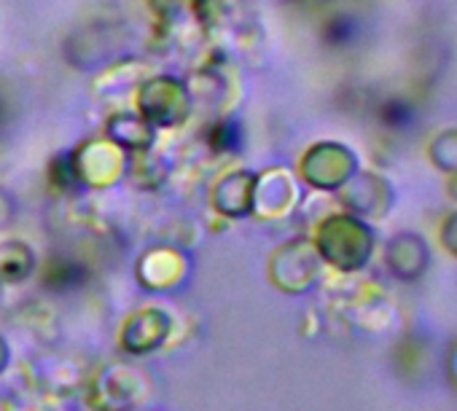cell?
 Instances as JSON below:
<instances>
[{
    "label": "cell",
    "instance_id": "cell-1",
    "mask_svg": "<svg viewBox=\"0 0 457 411\" xmlns=\"http://www.w3.org/2000/svg\"><path fill=\"white\" fill-rule=\"evenodd\" d=\"M132 111L154 129H180L194 116V97L183 78L151 73L132 92Z\"/></svg>",
    "mask_w": 457,
    "mask_h": 411
},
{
    "label": "cell",
    "instance_id": "cell-2",
    "mask_svg": "<svg viewBox=\"0 0 457 411\" xmlns=\"http://www.w3.org/2000/svg\"><path fill=\"white\" fill-rule=\"evenodd\" d=\"M371 229L353 216H331L315 234V251L342 272L361 269L371 256Z\"/></svg>",
    "mask_w": 457,
    "mask_h": 411
},
{
    "label": "cell",
    "instance_id": "cell-3",
    "mask_svg": "<svg viewBox=\"0 0 457 411\" xmlns=\"http://www.w3.org/2000/svg\"><path fill=\"white\" fill-rule=\"evenodd\" d=\"M355 172V153L337 140L312 143L299 161V177L318 191H339Z\"/></svg>",
    "mask_w": 457,
    "mask_h": 411
},
{
    "label": "cell",
    "instance_id": "cell-4",
    "mask_svg": "<svg viewBox=\"0 0 457 411\" xmlns=\"http://www.w3.org/2000/svg\"><path fill=\"white\" fill-rule=\"evenodd\" d=\"M73 159L84 188H108L124 177L129 153L121 151L111 137L100 135V137H87L81 145H76Z\"/></svg>",
    "mask_w": 457,
    "mask_h": 411
},
{
    "label": "cell",
    "instance_id": "cell-5",
    "mask_svg": "<svg viewBox=\"0 0 457 411\" xmlns=\"http://www.w3.org/2000/svg\"><path fill=\"white\" fill-rule=\"evenodd\" d=\"M299 201V183L283 167H270L256 172V191H253V213L264 218L288 216Z\"/></svg>",
    "mask_w": 457,
    "mask_h": 411
},
{
    "label": "cell",
    "instance_id": "cell-6",
    "mask_svg": "<svg viewBox=\"0 0 457 411\" xmlns=\"http://www.w3.org/2000/svg\"><path fill=\"white\" fill-rule=\"evenodd\" d=\"M65 60L76 70H97L113 62V28L108 25H89L65 38Z\"/></svg>",
    "mask_w": 457,
    "mask_h": 411
},
{
    "label": "cell",
    "instance_id": "cell-7",
    "mask_svg": "<svg viewBox=\"0 0 457 411\" xmlns=\"http://www.w3.org/2000/svg\"><path fill=\"white\" fill-rule=\"evenodd\" d=\"M270 272L275 285H280V291L302 293L312 285L318 275V253L307 242H291L275 253Z\"/></svg>",
    "mask_w": 457,
    "mask_h": 411
},
{
    "label": "cell",
    "instance_id": "cell-8",
    "mask_svg": "<svg viewBox=\"0 0 457 411\" xmlns=\"http://www.w3.org/2000/svg\"><path fill=\"white\" fill-rule=\"evenodd\" d=\"M253 191L256 172L251 169H228L212 185V208L223 218H245L253 213Z\"/></svg>",
    "mask_w": 457,
    "mask_h": 411
},
{
    "label": "cell",
    "instance_id": "cell-9",
    "mask_svg": "<svg viewBox=\"0 0 457 411\" xmlns=\"http://www.w3.org/2000/svg\"><path fill=\"white\" fill-rule=\"evenodd\" d=\"M188 275V259L178 248H151L137 261V280L145 291H172Z\"/></svg>",
    "mask_w": 457,
    "mask_h": 411
},
{
    "label": "cell",
    "instance_id": "cell-10",
    "mask_svg": "<svg viewBox=\"0 0 457 411\" xmlns=\"http://www.w3.org/2000/svg\"><path fill=\"white\" fill-rule=\"evenodd\" d=\"M339 191L345 208H350L358 216H382L393 201L390 185L385 183V177L374 172H355Z\"/></svg>",
    "mask_w": 457,
    "mask_h": 411
},
{
    "label": "cell",
    "instance_id": "cell-11",
    "mask_svg": "<svg viewBox=\"0 0 457 411\" xmlns=\"http://www.w3.org/2000/svg\"><path fill=\"white\" fill-rule=\"evenodd\" d=\"M156 132L143 116L135 111H116L105 121V137H111L121 151L127 153H140L151 151L156 145Z\"/></svg>",
    "mask_w": 457,
    "mask_h": 411
},
{
    "label": "cell",
    "instance_id": "cell-12",
    "mask_svg": "<svg viewBox=\"0 0 457 411\" xmlns=\"http://www.w3.org/2000/svg\"><path fill=\"white\" fill-rule=\"evenodd\" d=\"M387 267L401 280H417L428 269V245L417 234H395L387 245Z\"/></svg>",
    "mask_w": 457,
    "mask_h": 411
},
{
    "label": "cell",
    "instance_id": "cell-13",
    "mask_svg": "<svg viewBox=\"0 0 457 411\" xmlns=\"http://www.w3.org/2000/svg\"><path fill=\"white\" fill-rule=\"evenodd\" d=\"M170 331V317L159 309H143L137 315H132L124 325V347L143 355L148 349H154Z\"/></svg>",
    "mask_w": 457,
    "mask_h": 411
},
{
    "label": "cell",
    "instance_id": "cell-14",
    "mask_svg": "<svg viewBox=\"0 0 457 411\" xmlns=\"http://www.w3.org/2000/svg\"><path fill=\"white\" fill-rule=\"evenodd\" d=\"M170 172H172L170 161L151 148V151L129 153L124 177L140 191H159L170 180Z\"/></svg>",
    "mask_w": 457,
    "mask_h": 411
},
{
    "label": "cell",
    "instance_id": "cell-15",
    "mask_svg": "<svg viewBox=\"0 0 457 411\" xmlns=\"http://www.w3.org/2000/svg\"><path fill=\"white\" fill-rule=\"evenodd\" d=\"M36 272V253L22 240H6L0 242V283H25Z\"/></svg>",
    "mask_w": 457,
    "mask_h": 411
},
{
    "label": "cell",
    "instance_id": "cell-16",
    "mask_svg": "<svg viewBox=\"0 0 457 411\" xmlns=\"http://www.w3.org/2000/svg\"><path fill=\"white\" fill-rule=\"evenodd\" d=\"M204 143L212 156H235L243 151V124L232 116H215L204 132Z\"/></svg>",
    "mask_w": 457,
    "mask_h": 411
},
{
    "label": "cell",
    "instance_id": "cell-17",
    "mask_svg": "<svg viewBox=\"0 0 457 411\" xmlns=\"http://www.w3.org/2000/svg\"><path fill=\"white\" fill-rule=\"evenodd\" d=\"M46 180H49L52 191L54 193H62V196H73V193L84 191V183H81L79 169H76L73 148L57 151L49 159V164H46Z\"/></svg>",
    "mask_w": 457,
    "mask_h": 411
},
{
    "label": "cell",
    "instance_id": "cell-18",
    "mask_svg": "<svg viewBox=\"0 0 457 411\" xmlns=\"http://www.w3.org/2000/svg\"><path fill=\"white\" fill-rule=\"evenodd\" d=\"M84 277H87V272H84V267L79 261H73L68 256H52L49 264L44 267V277L41 280H44V285L49 291H71Z\"/></svg>",
    "mask_w": 457,
    "mask_h": 411
},
{
    "label": "cell",
    "instance_id": "cell-19",
    "mask_svg": "<svg viewBox=\"0 0 457 411\" xmlns=\"http://www.w3.org/2000/svg\"><path fill=\"white\" fill-rule=\"evenodd\" d=\"M433 164L449 175H457V129H446V132H438L428 148Z\"/></svg>",
    "mask_w": 457,
    "mask_h": 411
},
{
    "label": "cell",
    "instance_id": "cell-20",
    "mask_svg": "<svg viewBox=\"0 0 457 411\" xmlns=\"http://www.w3.org/2000/svg\"><path fill=\"white\" fill-rule=\"evenodd\" d=\"M377 119L387 127V129H406L414 124V108L401 100V97H390L377 108Z\"/></svg>",
    "mask_w": 457,
    "mask_h": 411
},
{
    "label": "cell",
    "instance_id": "cell-21",
    "mask_svg": "<svg viewBox=\"0 0 457 411\" xmlns=\"http://www.w3.org/2000/svg\"><path fill=\"white\" fill-rule=\"evenodd\" d=\"M358 36V25L353 17L347 14H339V17H331L326 25H323V41L331 44V46H347L353 44Z\"/></svg>",
    "mask_w": 457,
    "mask_h": 411
},
{
    "label": "cell",
    "instance_id": "cell-22",
    "mask_svg": "<svg viewBox=\"0 0 457 411\" xmlns=\"http://www.w3.org/2000/svg\"><path fill=\"white\" fill-rule=\"evenodd\" d=\"M17 218V199L9 188L0 185V226H9Z\"/></svg>",
    "mask_w": 457,
    "mask_h": 411
},
{
    "label": "cell",
    "instance_id": "cell-23",
    "mask_svg": "<svg viewBox=\"0 0 457 411\" xmlns=\"http://www.w3.org/2000/svg\"><path fill=\"white\" fill-rule=\"evenodd\" d=\"M441 240H444L446 248L457 256V213L449 216V221H446V226H444V232H441Z\"/></svg>",
    "mask_w": 457,
    "mask_h": 411
},
{
    "label": "cell",
    "instance_id": "cell-24",
    "mask_svg": "<svg viewBox=\"0 0 457 411\" xmlns=\"http://www.w3.org/2000/svg\"><path fill=\"white\" fill-rule=\"evenodd\" d=\"M449 193L457 199V175H452V183H449Z\"/></svg>",
    "mask_w": 457,
    "mask_h": 411
},
{
    "label": "cell",
    "instance_id": "cell-25",
    "mask_svg": "<svg viewBox=\"0 0 457 411\" xmlns=\"http://www.w3.org/2000/svg\"><path fill=\"white\" fill-rule=\"evenodd\" d=\"M0 121H4V100H0Z\"/></svg>",
    "mask_w": 457,
    "mask_h": 411
},
{
    "label": "cell",
    "instance_id": "cell-26",
    "mask_svg": "<svg viewBox=\"0 0 457 411\" xmlns=\"http://www.w3.org/2000/svg\"><path fill=\"white\" fill-rule=\"evenodd\" d=\"M0 288H4V283H0ZM0 296H4V293H0Z\"/></svg>",
    "mask_w": 457,
    "mask_h": 411
}]
</instances>
